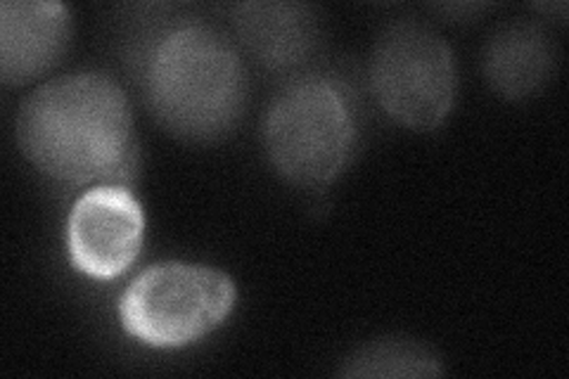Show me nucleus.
<instances>
[{
    "instance_id": "f03ea898",
    "label": "nucleus",
    "mask_w": 569,
    "mask_h": 379,
    "mask_svg": "<svg viewBox=\"0 0 569 379\" xmlns=\"http://www.w3.org/2000/svg\"><path fill=\"white\" fill-rule=\"evenodd\" d=\"M150 110L188 140H217L236 129L247 104L240 52L204 22H178L157 33L142 58Z\"/></svg>"
},
{
    "instance_id": "20e7f679",
    "label": "nucleus",
    "mask_w": 569,
    "mask_h": 379,
    "mask_svg": "<svg viewBox=\"0 0 569 379\" xmlns=\"http://www.w3.org/2000/svg\"><path fill=\"white\" fill-rule=\"evenodd\" d=\"M236 285L217 268L200 263H157L127 287L119 320L140 345L178 349L202 339L228 318Z\"/></svg>"
},
{
    "instance_id": "6e6552de",
    "label": "nucleus",
    "mask_w": 569,
    "mask_h": 379,
    "mask_svg": "<svg viewBox=\"0 0 569 379\" xmlns=\"http://www.w3.org/2000/svg\"><path fill=\"white\" fill-rule=\"evenodd\" d=\"M233 17L249 56L273 71L301 67L318 46V22L307 6L244 3Z\"/></svg>"
},
{
    "instance_id": "423d86ee",
    "label": "nucleus",
    "mask_w": 569,
    "mask_h": 379,
    "mask_svg": "<svg viewBox=\"0 0 569 379\" xmlns=\"http://www.w3.org/2000/svg\"><path fill=\"white\" fill-rule=\"evenodd\" d=\"M142 232L146 216L133 192L123 186H96L79 197L69 213V259L96 280L119 278L138 259Z\"/></svg>"
},
{
    "instance_id": "7ed1b4c3",
    "label": "nucleus",
    "mask_w": 569,
    "mask_h": 379,
    "mask_svg": "<svg viewBox=\"0 0 569 379\" xmlns=\"http://www.w3.org/2000/svg\"><path fill=\"white\" fill-rule=\"evenodd\" d=\"M263 142L276 171L299 188H326L356 148V114L347 90L323 77L284 86L263 119Z\"/></svg>"
},
{
    "instance_id": "9d476101",
    "label": "nucleus",
    "mask_w": 569,
    "mask_h": 379,
    "mask_svg": "<svg viewBox=\"0 0 569 379\" xmlns=\"http://www.w3.org/2000/svg\"><path fill=\"white\" fill-rule=\"evenodd\" d=\"M342 377H439V356L420 341L403 337L376 339L356 349L340 368Z\"/></svg>"
},
{
    "instance_id": "1a4fd4ad",
    "label": "nucleus",
    "mask_w": 569,
    "mask_h": 379,
    "mask_svg": "<svg viewBox=\"0 0 569 379\" xmlns=\"http://www.w3.org/2000/svg\"><path fill=\"white\" fill-rule=\"evenodd\" d=\"M556 48L550 36L529 22L498 29L485 50V74L498 96L529 98L553 79Z\"/></svg>"
},
{
    "instance_id": "39448f33",
    "label": "nucleus",
    "mask_w": 569,
    "mask_h": 379,
    "mask_svg": "<svg viewBox=\"0 0 569 379\" xmlns=\"http://www.w3.org/2000/svg\"><path fill=\"white\" fill-rule=\"evenodd\" d=\"M370 86L382 110L408 129L435 131L456 100V58L430 27H389L370 58Z\"/></svg>"
},
{
    "instance_id": "0eeeda50",
    "label": "nucleus",
    "mask_w": 569,
    "mask_h": 379,
    "mask_svg": "<svg viewBox=\"0 0 569 379\" xmlns=\"http://www.w3.org/2000/svg\"><path fill=\"white\" fill-rule=\"evenodd\" d=\"M71 36L69 10L43 0H6L0 6V77L22 86L56 67Z\"/></svg>"
},
{
    "instance_id": "f257e3e1",
    "label": "nucleus",
    "mask_w": 569,
    "mask_h": 379,
    "mask_svg": "<svg viewBox=\"0 0 569 379\" xmlns=\"http://www.w3.org/2000/svg\"><path fill=\"white\" fill-rule=\"evenodd\" d=\"M17 140L31 164L64 186H123L138 171L131 104L102 71L48 81L17 114Z\"/></svg>"
}]
</instances>
